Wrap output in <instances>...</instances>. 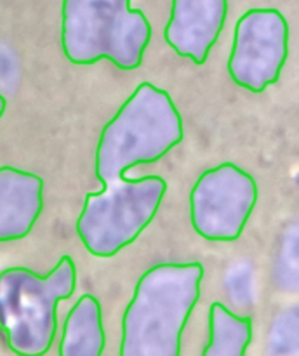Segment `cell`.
<instances>
[{"label":"cell","instance_id":"6da1fadb","mask_svg":"<svg viewBox=\"0 0 299 356\" xmlns=\"http://www.w3.org/2000/svg\"><path fill=\"white\" fill-rule=\"evenodd\" d=\"M183 118L167 90L141 82L101 131L94 174L103 190L87 193L76 235L87 252L110 259L152 225L167 193L160 176L125 179L139 163H155L183 141Z\"/></svg>","mask_w":299,"mask_h":356},{"label":"cell","instance_id":"7a4b0ae2","mask_svg":"<svg viewBox=\"0 0 299 356\" xmlns=\"http://www.w3.org/2000/svg\"><path fill=\"white\" fill-rule=\"evenodd\" d=\"M202 278L200 263H163L145 271L122 316L120 356H179Z\"/></svg>","mask_w":299,"mask_h":356},{"label":"cell","instance_id":"3957f363","mask_svg":"<svg viewBox=\"0 0 299 356\" xmlns=\"http://www.w3.org/2000/svg\"><path fill=\"white\" fill-rule=\"evenodd\" d=\"M152 35L148 17L131 0H63L61 49L72 65L106 59L132 72L143 65Z\"/></svg>","mask_w":299,"mask_h":356},{"label":"cell","instance_id":"277c9868","mask_svg":"<svg viewBox=\"0 0 299 356\" xmlns=\"http://www.w3.org/2000/svg\"><path fill=\"white\" fill-rule=\"evenodd\" d=\"M76 289L75 263L63 256L45 277L23 266L0 273V330L13 353L40 356L58 332V305Z\"/></svg>","mask_w":299,"mask_h":356},{"label":"cell","instance_id":"5b68a950","mask_svg":"<svg viewBox=\"0 0 299 356\" xmlns=\"http://www.w3.org/2000/svg\"><path fill=\"white\" fill-rule=\"evenodd\" d=\"M256 179L242 167L223 162L195 181L190 193V221L209 242H235L242 236L257 204Z\"/></svg>","mask_w":299,"mask_h":356},{"label":"cell","instance_id":"8992f818","mask_svg":"<svg viewBox=\"0 0 299 356\" xmlns=\"http://www.w3.org/2000/svg\"><path fill=\"white\" fill-rule=\"evenodd\" d=\"M289 58V24L271 7L249 9L239 17L233 31L228 73L233 83L261 94L278 82Z\"/></svg>","mask_w":299,"mask_h":356},{"label":"cell","instance_id":"52a82bcc","mask_svg":"<svg viewBox=\"0 0 299 356\" xmlns=\"http://www.w3.org/2000/svg\"><path fill=\"white\" fill-rule=\"evenodd\" d=\"M228 16V0H172L163 30L167 45L181 58L205 65Z\"/></svg>","mask_w":299,"mask_h":356},{"label":"cell","instance_id":"ba28073f","mask_svg":"<svg viewBox=\"0 0 299 356\" xmlns=\"http://www.w3.org/2000/svg\"><path fill=\"white\" fill-rule=\"evenodd\" d=\"M44 209V181L16 167H0V242L30 235Z\"/></svg>","mask_w":299,"mask_h":356},{"label":"cell","instance_id":"9c48e42d","mask_svg":"<svg viewBox=\"0 0 299 356\" xmlns=\"http://www.w3.org/2000/svg\"><path fill=\"white\" fill-rule=\"evenodd\" d=\"M104 343L99 301L92 294L80 296L63 323L59 356H101Z\"/></svg>","mask_w":299,"mask_h":356},{"label":"cell","instance_id":"30bf717a","mask_svg":"<svg viewBox=\"0 0 299 356\" xmlns=\"http://www.w3.org/2000/svg\"><path fill=\"white\" fill-rule=\"evenodd\" d=\"M252 339V318L239 316L221 302L209 308V343L204 356H243Z\"/></svg>","mask_w":299,"mask_h":356},{"label":"cell","instance_id":"8fae6325","mask_svg":"<svg viewBox=\"0 0 299 356\" xmlns=\"http://www.w3.org/2000/svg\"><path fill=\"white\" fill-rule=\"evenodd\" d=\"M6 108H7V101H6V97L0 94V118H2L3 113H6Z\"/></svg>","mask_w":299,"mask_h":356}]
</instances>
